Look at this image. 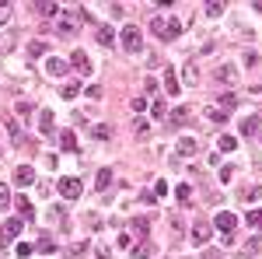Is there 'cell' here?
<instances>
[{
  "instance_id": "7",
  "label": "cell",
  "mask_w": 262,
  "mask_h": 259,
  "mask_svg": "<svg viewBox=\"0 0 262 259\" xmlns=\"http://www.w3.org/2000/svg\"><path fill=\"white\" fill-rule=\"evenodd\" d=\"M32 182H35V168H32V165H18V168H14V186L28 189Z\"/></svg>"
},
{
  "instance_id": "13",
  "label": "cell",
  "mask_w": 262,
  "mask_h": 259,
  "mask_svg": "<svg viewBox=\"0 0 262 259\" xmlns=\"http://www.w3.org/2000/svg\"><path fill=\"white\" fill-rule=\"evenodd\" d=\"M14 207H18L21 221H28V224L35 221V207H32V203H28V200H25V196H18V200H14Z\"/></svg>"
},
{
  "instance_id": "34",
  "label": "cell",
  "mask_w": 262,
  "mask_h": 259,
  "mask_svg": "<svg viewBox=\"0 0 262 259\" xmlns=\"http://www.w3.org/2000/svg\"><path fill=\"white\" fill-rule=\"evenodd\" d=\"M206 14H210V18H221V14H224V4H221V0L206 4Z\"/></svg>"
},
{
  "instance_id": "25",
  "label": "cell",
  "mask_w": 262,
  "mask_h": 259,
  "mask_svg": "<svg viewBox=\"0 0 262 259\" xmlns=\"http://www.w3.org/2000/svg\"><path fill=\"white\" fill-rule=\"evenodd\" d=\"M56 28H60V39H74V35H77V25H74V21H67V18H63Z\"/></svg>"
},
{
  "instance_id": "45",
  "label": "cell",
  "mask_w": 262,
  "mask_h": 259,
  "mask_svg": "<svg viewBox=\"0 0 262 259\" xmlns=\"http://www.w3.org/2000/svg\"><path fill=\"white\" fill-rule=\"evenodd\" d=\"M88 252V242H77V245H70V256H84Z\"/></svg>"
},
{
  "instance_id": "21",
  "label": "cell",
  "mask_w": 262,
  "mask_h": 259,
  "mask_svg": "<svg viewBox=\"0 0 262 259\" xmlns=\"http://www.w3.org/2000/svg\"><path fill=\"white\" fill-rule=\"evenodd\" d=\"M60 147H63V151H70V154L77 151V137H74V130H63V133H60Z\"/></svg>"
},
{
  "instance_id": "12",
  "label": "cell",
  "mask_w": 262,
  "mask_h": 259,
  "mask_svg": "<svg viewBox=\"0 0 262 259\" xmlns=\"http://www.w3.org/2000/svg\"><path fill=\"white\" fill-rule=\"evenodd\" d=\"M39 130L46 133V137H53V130H56V119H53L49 109H42V112H39Z\"/></svg>"
},
{
  "instance_id": "8",
  "label": "cell",
  "mask_w": 262,
  "mask_h": 259,
  "mask_svg": "<svg viewBox=\"0 0 262 259\" xmlns=\"http://www.w3.org/2000/svg\"><path fill=\"white\" fill-rule=\"evenodd\" d=\"M189 235H192V242H196V245H206V242H210V235H213V228H210L206 221H196Z\"/></svg>"
},
{
  "instance_id": "42",
  "label": "cell",
  "mask_w": 262,
  "mask_h": 259,
  "mask_svg": "<svg viewBox=\"0 0 262 259\" xmlns=\"http://www.w3.org/2000/svg\"><path fill=\"white\" fill-rule=\"evenodd\" d=\"M14 112H18L21 119H28V116H32V105H28V102H18V109H14Z\"/></svg>"
},
{
  "instance_id": "16",
  "label": "cell",
  "mask_w": 262,
  "mask_h": 259,
  "mask_svg": "<svg viewBox=\"0 0 262 259\" xmlns=\"http://www.w3.org/2000/svg\"><path fill=\"white\" fill-rule=\"evenodd\" d=\"M154 252H158L154 242H137V245H133V259H150Z\"/></svg>"
},
{
  "instance_id": "30",
  "label": "cell",
  "mask_w": 262,
  "mask_h": 259,
  "mask_svg": "<svg viewBox=\"0 0 262 259\" xmlns=\"http://www.w3.org/2000/svg\"><path fill=\"white\" fill-rule=\"evenodd\" d=\"M11 203H14V196H11V189H7V186L0 182V210H7Z\"/></svg>"
},
{
  "instance_id": "53",
  "label": "cell",
  "mask_w": 262,
  "mask_h": 259,
  "mask_svg": "<svg viewBox=\"0 0 262 259\" xmlns=\"http://www.w3.org/2000/svg\"><path fill=\"white\" fill-rule=\"evenodd\" d=\"M255 7H259V11H262V4H255Z\"/></svg>"
},
{
  "instance_id": "1",
  "label": "cell",
  "mask_w": 262,
  "mask_h": 259,
  "mask_svg": "<svg viewBox=\"0 0 262 259\" xmlns=\"http://www.w3.org/2000/svg\"><path fill=\"white\" fill-rule=\"evenodd\" d=\"M150 32H154L158 39H164V42H175L182 35V25L175 18H161V14H158V18L150 21Z\"/></svg>"
},
{
  "instance_id": "27",
  "label": "cell",
  "mask_w": 262,
  "mask_h": 259,
  "mask_svg": "<svg viewBox=\"0 0 262 259\" xmlns=\"http://www.w3.org/2000/svg\"><path fill=\"white\" fill-rule=\"evenodd\" d=\"M35 56H46V42H42V39L28 42V60H35Z\"/></svg>"
},
{
  "instance_id": "9",
  "label": "cell",
  "mask_w": 262,
  "mask_h": 259,
  "mask_svg": "<svg viewBox=\"0 0 262 259\" xmlns=\"http://www.w3.org/2000/svg\"><path fill=\"white\" fill-rule=\"evenodd\" d=\"M164 88H168V95H171V98H175V95L182 91V84H179V74H175L171 67H164Z\"/></svg>"
},
{
  "instance_id": "6",
  "label": "cell",
  "mask_w": 262,
  "mask_h": 259,
  "mask_svg": "<svg viewBox=\"0 0 262 259\" xmlns=\"http://www.w3.org/2000/svg\"><path fill=\"white\" fill-rule=\"evenodd\" d=\"M213 77L231 88V84H238V67H234V63H221V67L213 70Z\"/></svg>"
},
{
  "instance_id": "51",
  "label": "cell",
  "mask_w": 262,
  "mask_h": 259,
  "mask_svg": "<svg viewBox=\"0 0 262 259\" xmlns=\"http://www.w3.org/2000/svg\"><path fill=\"white\" fill-rule=\"evenodd\" d=\"M203 259H221V252H213V249H210V252H203Z\"/></svg>"
},
{
  "instance_id": "50",
  "label": "cell",
  "mask_w": 262,
  "mask_h": 259,
  "mask_svg": "<svg viewBox=\"0 0 262 259\" xmlns=\"http://www.w3.org/2000/svg\"><path fill=\"white\" fill-rule=\"evenodd\" d=\"M7 18H11V7H7V4H0V25H4Z\"/></svg>"
},
{
  "instance_id": "29",
  "label": "cell",
  "mask_w": 262,
  "mask_h": 259,
  "mask_svg": "<svg viewBox=\"0 0 262 259\" xmlns=\"http://www.w3.org/2000/svg\"><path fill=\"white\" fill-rule=\"evenodd\" d=\"M39 252H56V242H53V235L46 231V235H39Z\"/></svg>"
},
{
  "instance_id": "2",
  "label": "cell",
  "mask_w": 262,
  "mask_h": 259,
  "mask_svg": "<svg viewBox=\"0 0 262 259\" xmlns=\"http://www.w3.org/2000/svg\"><path fill=\"white\" fill-rule=\"evenodd\" d=\"M122 46H126V53H133V56L143 49V35H140V28H137V25L122 28Z\"/></svg>"
},
{
  "instance_id": "41",
  "label": "cell",
  "mask_w": 262,
  "mask_h": 259,
  "mask_svg": "<svg viewBox=\"0 0 262 259\" xmlns=\"http://www.w3.org/2000/svg\"><path fill=\"white\" fill-rule=\"evenodd\" d=\"M245 67H259V53H255V49L245 53Z\"/></svg>"
},
{
  "instance_id": "48",
  "label": "cell",
  "mask_w": 262,
  "mask_h": 259,
  "mask_svg": "<svg viewBox=\"0 0 262 259\" xmlns=\"http://www.w3.org/2000/svg\"><path fill=\"white\" fill-rule=\"evenodd\" d=\"M129 105H133V112H143V109H147V98H133Z\"/></svg>"
},
{
  "instance_id": "46",
  "label": "cell",
  "mask_w": 262,
  "mask_h": 259,
  "mask_svg": "<svg viewBox=\"0 0 262 259\" xmlns=\"http://www.w3.org/2000/svg\"><path fill=\"white\" fill-rule=\"evenodd\" d=\"M154 116H158V119L168 116V105H164V102H154Z\"/></svg>"
},
{
  "instance_id": "40",
  "label": "cell",
  "mask_w": 262,
  "mask_h": 259,
  "mask_svg": "<svg viewBox=\"0 0 262 259\" xmlns=\"http://www.w3.org/2000/svg\"><path fill=\"white\" fill-rule=\"evenodd\" d=\"M147 130H150V126L143 119H133V133H137V137H147Z\"/></svg>"
},
{
  "instance_id": "49",
  "label": "cell",
  "mask_w": 262,
  "mask_h": 259,
  "mask_svg": "<svg viewBox=\"0 0 262 259\" xmlns=\"http://www.w3.org/2000/svg\"><path fill=\"white\" fill-rule=\"evenodd\" d=\"M140 200H143V203H154V200H158V196H154L150 189H140Z\"/></svg>"
},
{
  "instance_id": "23",
  "label": "cell",
  "mask_w": 262,
  "mask_h": 259,
  "mask_svg": "<svg viewBox=\"0 0 262 259\" xmlns=\"http://www.w3.org/2000/svg\"><path fill=\"white\" fill-rule=\"evenodd\" d=\"M129 228H133V235H137V238H147V231H150V221L137 217V221H129Z\"/></svg>"
},
{
  "instance_id": "36",
  "label": "cell",
  "mask_w": 262,
  "mask_h": 259,
  "mask_svg": "<svg viewBox=\"0 0 262 259\" xmlns=\"http://www.w3.org/2000/svg\"><path fill=\"white\" fill-rule=\"evenodd\" d=\"M81 95V84H63V98H77Z\"/></svg>"
},
{
  "instance_id": "14",
  "label": "cell",
  "mask_w": 262,
  "mask_h": 259,
  "mask_svg": "<svg viewBox=\"0 0 262 259\" xmlns=\"http://www.w3.org/2000/svg\"><path fill=\"white\" fill-rule=\"evenodd\" d=\"M70 67H74V70H77V74H84V77H88V74H91V60H88V56H84V53H74V56H70Z\"/></svg>"
},
{
  "instance_id": "24",
  "label": "cell",
  "mask_w": 262,
  "mask_h": 259,
  "mask_svg": "<svg viewBox=\"0 0 262 259\" xmlns=\"http://www.w3.org/2000/svg\"><path fill=\"white\" fill-rule=\"evenodd\" d=\"M175 196H179L182 207H192V186H185V182H182L179 189H175Z\"/></svg>"
},
{
  "instance_id": "19",
  "label": "cell",
  "mask_w": 262,
  "mask_h": 259,
  "mask_svg": "<svg viewBox=\"0 0 262 259\" xmlns=\"http://www.w3.org/2000/svg\"><path fill=\"white\" fill-rule=\"evenodd\" d=\"M95 186H98V193H105V189L112 186V168H98V175H95Z\"/></svg>"
},
{
  "instance_id": "22",
  "label": "cell",
  "mask_w": 262,
  "mask_h": 259,
  "mask_svg": "<svg viewBox=\"0 0 262 259\" xmlns=\"http://www.w3.org/2000/svg\"><path fill=\"white\" fill-rule=\"evenodd\" d=\"M259 196H262V186H245L242 193H238V200H245V203H255Z\"/></svg>"
},
{
  "instance_id": "35",
  "label": "cell",
  "mask_w": 262,
  "mask_h": 259,
  "mask_svg": "<svg viewBox=\"0 0 262 259\" xmlns=\"http://www.w3.org/2000/svg\"><path fill=\"white\" fill-rule=\"evenodd\" d=\"M91 133H95L98 140H108V137H112V126H105V123H101V126H95V130H91Z\"/></svg>"
},
{
  "instance_id": "44",
  "label": "cell",
  "mask_w": 262,
  "mask_h": 259,
  "mask_svg": "<svg viewBox=\"0 0 262 259\" xmlns=\"http://www.w3.org/2000/svg\"><path fill=\"white\" fill-rule=\"evenodd\" d=\"M49 217L53 221H67V210H63V207H49Z\"/></svg>"
},
{
  "instance_id": "39",
  "label": "cell",
  "mask_w": 262,
  "mask_h": 259,
  "mask_svg": "<svg viewBox=\"0 0 262 259\" xmlns=\"http://www.w3.org/2000/svg\"><path fill=\"white\" fill-rule=\"evenodd\" d=\"M217 175H221V182H231V179H234V165H224Z\"/></svg>"
},
{
  "instance_id": "37",
  "label": "cell",
  "mask_w": 262,
  "mask_h": 259,
  "mask_svg": "<svg viewBox=\"0 0 262 259\" xmlns=\"http://www.w3.org/2000/svg\"><path fill=\"white\" fill-rule=\"evenodd\" d=\"M168 224H171V235H182V217L179 214H168Z\"/></svg>"
},
{
  "instance_id": "17",
  "label": "cell",
  "mask_w": 262,
  "mask_h": 259,
  "mask_svg": "<svg viewBox=\"0 0 262 259\" xmlns=\"http://www.w3.org/2000/svg\"><path fill=\"white\" fill-rule=\"evenodd\" d=\"M189 119H192V109H189V105H179V109L171 112V126H185Z\"/></svg>"
},
{
  "instance_id": "31",
  "label": "cell",
  "mask_w": 262,
  "mask_h": 259,
  "mask_svg": "<svg viewBox=\"0 0 262 259\" xmlns=\"http://www.w3.org/2000/svg\"><path fill=\"white\" fill-rule=\"evenodd\" d=\"M234 105H238V98H234V95H224V98L217 102V109H224L227 116H231V109H234Z\"/></svg>"
},
{
  "instance_id": "43",
  "label": "cell",
  "mask_w": 262,
  "mask_h": 259,
  "mask_svg": "<svg viewBox=\"0 0 262 259\" xmlns=\"http://www.w3.org/2000/svg\"><path fill=\"white\" fill-rule=\"evenodd\" d=\"M196 74H200V70H196V60H189L185 63V81H196Z\"/></svg>"
},
{
  "instance_id": "52",
  "label": "cell",
  "mask_w": 262,
  "mask_h": 259,
  "mask_svg": "<svg viewBox=\"0 0 262 259\" xmlns=\"http://www.w3.org/2000/svg\"><path fill=\"white\" fill-rule=\"evenodd\" d=\"M0 56H4V46H0Z\"/></svg>"
},
{
  "instance_id": "5",
  "label": "cell",
  "mask_w": 262,
  "mask_h": 259,
  "mask_svg": "<svg viewBox=\"0 0 262 259\" xmlns=\"http://www.w3.org/2000/svg\"><path fill=\"white\" fill-rule=\"evenodd\" d=\"M213 228L221 231L224 238H231V235H234V228H238V217H234L231 210H221V214L213 217Z\"/></svg>"
},
{
  "instance_id": "11",
  "label": "cell",
  "mask_w": 262,
  "mask_h": 259,
  "mask_svg": "<svg viewBox=\"0 0 262 259\" xmlns=\"http://www.w3.org/2000/svg\"><path fill=\"white\" fill-rule=\"evenodd\" d=\"M67 67H70L67 60H56V56H49V60H46V74H49V77H60V74H67Z\"/></svg>"
},
{
  "instance_id": "20",
  "label": "cell",
  "mask_w": 262,
  "mask_h": 259,
  "mask_svg": "<svg viewBox=\"0 0 262 259\" xmlns=\"http://www.w3.org/2000/svg\"><path fill=\"white\" fill-rule=\"evenodd\" d=\"M4 126H7V133H11V140H14L18 147H25V140H28V137L21 133V126H18V123H14V119H7V123H4Z\"/></svg>"
},
{
  "instance_id": "18",
  "label": "cell",
  "mask_w": 262,
  "mask_h": 259,
  "mask_svg": "<svg viewBox=\"0 0 262 259\" xmlns=\"http://www.w3.org/2000/svg\"><path fill=\"white\" fill-rule=\"evenodd\" d=\"M35 11H39L42 18H56V14H60V4H53V0H39Z\"/></svg>"
},
{
  "instance_id": "15",
  "label": "cell",
  "mask_w": 262,
  "mask_h": 259,
  "mask_svg": "<svg viewBox=\"0 0 262 259\" xmlns=\"http://www.w3.org/2000/svg\"><path fill=\"white\" fill-rule=\"evenodd\" d=\"M255 133H259V116L252 112V116L242 119V137H255Z\"/></svg>"
},
{
  "instance_id": "32",
  "label": "cell",
  "mask_w": 262,
  "mask_h": 259,
  "mask_svg": "<svg viewBox=\"0 0 262 259\" xmlns=\"http://www.w3.org/2000/svg\"><path fill=\"white\" fill-rule=\"evenodd\" d=\"M245 224H248V228H262V210H248Z\"/></svg>"
},
{
  "instance_id": "4",
  "label": "cell",
  "mask_w": 262,
  "mask_h": 259,
  "mask_svg": "<svg viewBox=\"0 0 262 259\" xmlns=\"http://www.w3.org/2000/svg\"><path fill=\"white\" fill-rule=\"evenodd\" d=\"M21 228H25V221L21 217H7L0 224V245H7V242H14L21 235Z\"/></svg>"
},
{
  "instance_id": "33",
  "label": "cell",
  "mask_w": 262,
  "mask_h": 259,
  "mask_svg": "<svg viewBox=\"0 0 262 259\" xmlns=\"http://www.w3.org/2000/svg\"><path fill=\"white\" fill-rule=\"evenodd\" d=\"M217 147H221V151H234V147H238V140H234V137H227V133H224V137L217 140Z\"/></svg>"
},
{
  "instance_id": "3",
  "label": "cell",
  "mask_w": 262,
  "mask_h": 259,
  "mask_svg": "<svg viewBox=\"0 0 262 259\" xmlns=\"http://www.w3.org/2000/svg\"><path fill=\"white\" fill-rule=\"evenodd\" d=\"M56 189H60V196L77 200V196L84 193V182H81V179H74V175H63V179L56 182Z\"/></svg>"
},
{
  "instance_id": "10",
  "label": "cell",
  "mask_w": 262,
  "mask_h": 259,
  "mask_svg": "<svg viewBox=\"0 0 262 259\" xmlns=\"http://www.w3.org/2000/svg\"><path fill=\"white\" fill-rule=\"evenodd\" d=\"M179 154H182V158H192V154H200V140H196V137L179 140Z\"/></svg>"
},
{
  "instance_id": "26",
  "label": "cell",
  "mask_w": 262,
  "mask_h": 259,
  "mask_svg": "<svg viewBox=\"0 0 262 259\" xmlns=\"http://www.w3.org/2000/svg\"><path fill=\"white\" fill-rule=\"evenodd\" d=\"M95 39H98L101 46H112V42H116V35H112V28H105V25H98V32H95Z\"/></svg>"
},
{
  "instance_id": "38",
  "label": "cell",
  "mask_w": 262,
  "mask_h": 259,
  "mask_svg": "<svg viewBox=\"0 0 262 259\" xmlns=\"http://www.w3.org/2000/svg\"><path fill=\"white\" fill-rule=\"evenodd\" d=\"M32 252H35V245H32V242H21V245H18V256L21 259H28Z\"/></svg>"
},
{
  "instance_id": "47",
  "label": "cell",
  "mask_w": 262,
  "mask_h": 259,
  "mask_svg": "<svg viewBox=\"0 0 262 259\" xmlns=\"http://www.w3.org/2000/svg\"><path fill=\"white\" fill-rule=\"evenodd\" d=\"M154 196H168V182H158V186H154Z\"/></svg>"
},
{
  "instance_id": "28",
  "label": "cell",
  "mask_w": 262,
  "mask_h": 259,
  "mask_svg": "<svg viewBox=\"0 0 262 259\" xmlns=\"http://www.w3.org/2000/svg\"><path fill=\"white\" fill-rule=\"evenodd\" d=\"M206 119H210V123H224V119H227V112L217 109V105H206Z\"/></svg>"
}]
</instances>
